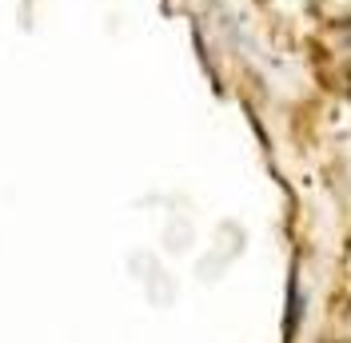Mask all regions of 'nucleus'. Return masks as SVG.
<instances>
[{"mask_svg":"<svg viewBox=\"0 0 351 343\" xmlns=\"http://www.w3.org/2000/svg\"><path fill=\"white\" fill-rule=\"evenodd\" d=\"M287 303H291V311H287V331H295V323H300V311H304V300H300V287H295V283L287 287Z\"/></svg>","mask_w":351,"mask_h":343,"instance_id":"nucleus-1","label":"nucleus"}]
</instances>
